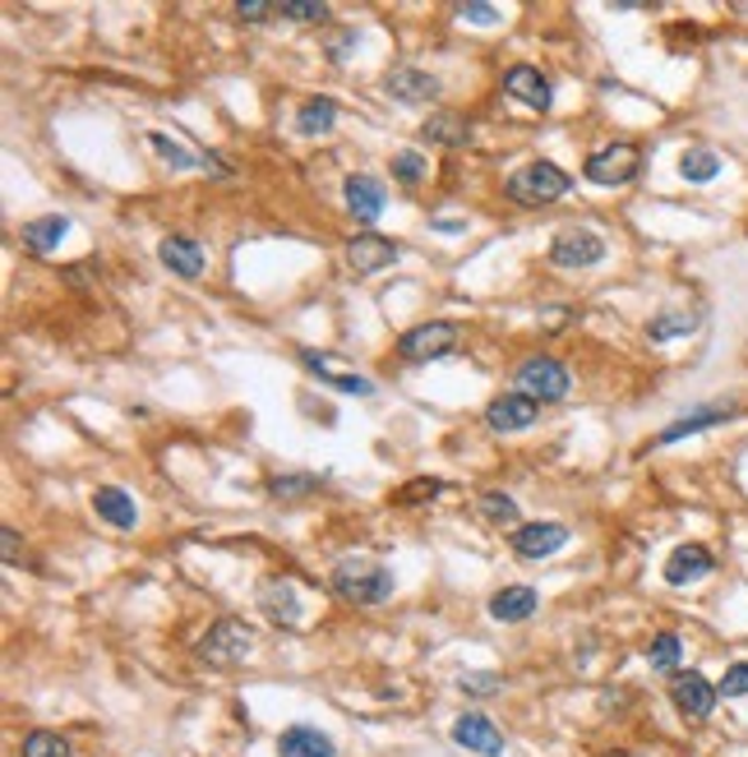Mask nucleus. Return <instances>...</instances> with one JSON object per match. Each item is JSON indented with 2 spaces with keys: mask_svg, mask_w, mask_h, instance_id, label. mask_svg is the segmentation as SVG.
Listing matches in <instances>:
<instances>
[{
  "mask_svg": "<svg viewBox=\"0 0 748 757\" xmlns=\"http://www.w3.org/2000/svg\"><path fill=\"white\" fill-rule=\"evenodd\" d=\"M23 757H70V739L56 730H33L23 739Z\"/></svg>",
  "mask_w": 748,
  "mask_h": 757,
  "instance_id": "7c9ffc66",
  "label": "nucleus"
},
{
  "mask_svg": "<svg viewBox=\"0 0 748 757\" xmlns=\"http://www.w3.org/2000/svg\"><path fill=\"white\" fill-rule=\"evenodd\" d=\"M158 259H163V268H167V273H176V277H199V273H204V264H208L204 245H199V240H190V236H167V240L158 245Z\"/></svg>",
  "mask_w": 748,
  "mask_h": 757,
  "instance_id": "f3484780",
  "label": "nucleus"
},
{
  "mask_svg": "<svg viewBox=\"0 0 748 757\" xmlns=\"http://www.w3.org/2000/svg\"><path fill=\"white\" fill-rule=\"evenodd\" d=\"M569 545V527L559 522H526L513 531V554L518 559H550Z\"/></svg>",
  "mask_w": 748,
  "mask_h": 757,
  "instance_id": "9b49d317",
  "label": "nucleus"
},
{
  "mask_svg": "<svg viewBox=\"0 0 748 757\" xmlns=\"http://www.w3.org/2000/svg\"><path fill=\"white\" fill-rule=\"evenodd\" d=\"M457 324H449V319H430V324H416V328H407L397 337V356L402 361H412V365H425V361H440V356H449L453 346H457Z\"/></svg>",
  "mask_w": 748,
  "mask_h": 757,
  "instance_id": "20e7f679",
  "label": "nucleus"
},
{
  "mask_svg": "<svg viewBox=\"0 0 748 757\" xmlns=\"http://www.w3.org/2000/svg\"><path fill=\"white\" fill-rule=\"evenodd\" d=\"M679 176L689 185H707V180L721 176V157H716L711 148H689L679 157Z\"/></svg>",
  "mask_w": 748,
  "mask_h": 757,
  "instance_id": "bb28decb",
  "label": "nucleus"
},
{
  "mask_svg": "<svg viewBox=\"0 0 748 757\" xmlns=\"http://www.w3.org/2000/svg\"><path fill=\"white\" fill-rule=\"evenodd\" d=\"M384 88L393 92L397 102H407V107H421V102H434V98H440V79L425 75V70H416V66H397V70H388V75H384Z\"/></svg>",
  "mask_w": 748,
  "mask_h": 757,
  "instance_id": "ddd939ff",
  "label": "nucleus"
},
{
  "mask_svg": "<svg viewBox=\"0 0 748 757\" xmlns=\"http://www.w3.org/2000/svg\"><path fill=\"white\" fill-rule=\"evenodd\" d=\"M148 148L163 157V163H171V167H180V171H190V167H199V163H208V157H195L190 148H180L171 135H163V130H152L148 135Z\"/></svg>",
  "mask_w": 748,
  "mask_h": 757,
  "instance_id": "c85d7f7f",
  "label": "nucleus"
},
{
  "mask_svg": "<svg viewBox=\"0 0 748 757\" xmlns=\"http://www.w3.org/2000/svg\"><path fill=\"white\" fill-rule=\"evenodd\" d=\"M393 176H397L402 185H421V176H425V157L412 153V148L397 153V157H393Z\"/></svg>",
  "mask_w": 748,
  "mask_h": 757,
  "instance_id": "f704fd0d",
  "label": "nucleus"
},
{
  "mask_svg": "<svg viewBox=\"0 0 748 757\" xmlns=\"http://www.w3.org/2000/svg\"><path fill=\"white\" fill-rule=\"evenodd\" d=\"M541 319H545V328H550V333H559V328H564V319H569V309H545Z\"/></svg>",
  "mask_w": 748,
  "mask_h": 757,
  "instance_id": "a19ab883",
  "label": "nucleus"
},
{
  "mask_svg": "<svg viewBox=\"0 0 748 757\" xmlns=\"http://www.w3.org/2000/svg\"><path fill=\"white\" fill-rule=\"evenodd\" d=\"M457 14H462V19H476V23H494V19H499V10H494V6H485V0H472V6H457Z\"/></svg>",
  "mask_w": 748,
  "mask_h": 757,
  "instance_id": "ea45409f",
  "label": "nucleus"
},
{
  "mask_svg": "<svg viewBox=\"0 0 748 757\" xmlns=\"http://www.w3.org/2000/svg\"><path fill=\"white\" fill-rule=\"evenodd\" d=\"M490 688H499L494 675H466L462 679V692H472V698H490Z\"/></svg>",
  "mask_w": 748,
  "mask_h": 757,
  "instance_id": "58836bf2",
  "label": "nucleus"
},
{
  "mask_svg": "<svg viewBox=\"0 0 748 757\" xmlns=\"http://www.w3.org/2000/svg\"><path fill=\"white\" fill-rule=\"evenodd\" d=\"M421 135L434 139V144H444V148H462V144H472V125H466L462 116H453V111H434L421 125Z\"/></svg>",
  "mask_w": 748,
  "mask_h": 757,
  "instance_id": "393cba45",
  "label": "nucleus"
},
{
  "mask_svg": "<svg viewBox=\"0 0 748 757\" xmlns=\"http://www.w3.org/2000/svg\"><path fill=\"white\" fill-rule=\"evenodd\" d=\"M476 509H481V518L494 522V527H513V522H518V503H513V494L485 490V494L476 499Z\"/></svg>",
  "mask_w": 748,
  "mask_h": 757,
  "instance_id": "c756f323",
  "label": "nucleus"
},
{
  "mask_svg": "<svg viewBox=\"0 0 748 757\" xmlns=\"http://www.w3.org/2000/svg\"><path fill=\"white\" fill-rule=\"evenodd\" d=\"M726 421H735V406H702V412L666 425V430L657 434V444H679V439H689V434H698V430H711V425H726Z\"/></svg>",
  "mask_w": 748,
  "mask_h": 757,
  "instance_id": "b1692460",
  "label": "nucleus"
},
{
  "mask_svg": "<svg viewBox=\"0 0 748 757\" xmlns=\"http://www.w3.org/2000/svg\"><path fill=\"white\" fill-rule=\"evenodd\" d=\"M0 541H6V559L14 563V559H19V531H10V527H6V531H0Z\"/></svg>",
  "mask_w": 748,
  "mask_h": 757,
  "instance_id": "79ce46f5",
  "label": "nucleus"
},
{
  "mask_svg": "<svg viewBox=\"0 0 748 757\" xmlns=\"http://www.w3.org/2000/svg\"><path fill=\"white\" fill-rule=\"evenodd\" d=\"M92 509H98V518H102L107 527H116V531H130V527L139 522L135 499L125 494L120 485H102L98 494H92Z\"/></svg>",
  "mask_w": 748,
  "mask_h": 757,
  "instance_id": "412c9836",
  "label": "nucleus"
},
{
  "mask_svg": "<svg viewBox=\"0 0 748 757\" xmlns=\"http://www.w3.org/2000/svg\"><path fill=\"white\" fill-rule=\"evenodd\" d=\"M606 259V240L587 227H564L550 240V264L554 268H597Z\"/></svg>",
  "mask_w": 748,
  "mask_h": 757,
  "instance_id": "0eeeda50",
  "label": "nucleus"
},
{
  "mask_svg": "<svg viewBox=\"0 0 748 757\" xmlns=\"http://www.w3.org/2000/svg\"><path fill=\"white\" fill-rule=\"evenodd\" d=\"M309 490H319L315 471H309V476H273V481H268V494H273V499H301V494H309Z\"/></svg>",
  "mask_w": 748,
  "mask_h": 757,
  "instance_id": "72a5a7b5",
  "label": "nucleus"
},
{
  "mask_svg": "<svg viewBox=\"0 0 748 757\" xmlns=\"http://www.w3.org/2000/svg\"><path fill=\"white\" fill-rule=\"evenodd\" d=\"M541 416V402L526 397V393H499L490 406H485V425L494 434H513V430H526Z\"/></svg>",
  "mask_w": 748,
  "mask_h": 757,
  "instance_id": "9d476101",
  "label": "nucleus"
},
{
  "mask_svg": "<svg viewBox=\"0 0 748 757\" xmlns=\"http://www.w3.org/2000/svg\"><path fill=\"white\" fill-rule=\"evenodd\" d=\"M342 199H347L356 223H374V217L384 213L388 195H384V185L374 180V176H347V180H342Z\"/></svg>",
  "mask_w": 748,
  "mask_h": 757,
  "instance_id": "dca6fc26",
  "label": "nucleus"
},
{
  "mask_svg": "<svg viewBox=\"0 0 748 757\" xmlns=\"http://www.w3.org/2000/svg\"><path fill=\"white\" fill-rule=\"evenodd\" d=\"M328 587H333L347 606H380V601H388V596H393L397 578H393V568L374 563V559H342V563L333 568Z\"/></svg>",
  "mask_w": 748,
  "mask_h": 757,
  "instance_id": "f257e3e1",
  "label": "nucleus"
},
{
  "mask_svg": "<svg viewBox=\"0 0 748 757\" xmlns=\"http://www.w3.org/2000/svg\"><path fill=\"white\" fill-rule=\"evenodd\" d=\"M537 606H541L537 587H504V591L490 596V619H499V623H522V619L537 615Z\"/></svg>",
  "mask_w": 748,
  "mask_h": 757,
  "instance_id": "aec40b11",
  "label": "nucleus"
},
{
  "mask_svg": "<svg viewBox=\"0 0 748 757\" xmlns=\"http://www.w3.org/2000/svg\"><path fill=\"white\" fill-rule=\"evenodd\" d=\"M453 744L466 748V753H481V757H499L504 753V730H499L490 716L466 711V716L453 720Z\"/></svg>",
  "mask_w": 748,
  "mask_h": 757,
  "instance_id": "1a4fd4ad",
  "label": "nucleus"
},
{
  "mask_svg": "<svg viewBox=\"0 0 748 757\" xmlns=\"http://www.w3.org/2000/svg\"><path fill=\"white\" fill-rule=\"evenodd\" d=\"M679 656H683L679 633H661V638H651V647H647L651 670H675V666H679Z\"/></svg>",
  "mask_w": 748,
  "mask_h": 757,
  "instance_id": "2f4dec72",
  "label": "nucleus"
},
{
  "mask_svg": "<svg viewBox=\"0 0 748 757\" xmlns=\"http://www.w3.org/2000/svg\"><path fill=\"white\" fill-rule=\"evenodd\" d=\"M573 389V374L559 365L554 356H532L518 365V393L537 397V402H564Z\"/></svg>",
  "mask_w": 748,
  "mask_h": 757,
  "instance_id": "39448f33",
  "label": "nucleus"
},
{
  "mask_svg": "<svg viewBox=\"0 0 748 757\" xmlns=\"http://www.w3.org/2000/svg\"><path fill=\"white\" fill-rule=\"evenodd\" d=\"M569 185H573V176H569L564 167H554V163H526L522 171L509 176V199H513V204H526V208H541V204L564 199Z\"/></svg>",
  "mask_w": 748,
  "mask_h": 757,
  "instance_id": "f03ea898",
  "label": "nucleus"
},
{
  "mask_svg": "<svg viewBox=\"0 0 748 757\" xmlns=\"http://www.w3.org/2000/svg\"><path fill=\"white\" fill-rule=\"evenodd\" d=\"M711 568H716V559H711L707 545H675V554L666 559V582L670 587H689V582L707 578Z\"/></svg>",
  "mask_w": 748,
  "mask_h": 757,
  "instance_id": "a211bd4d",
  "label": "nucleus"
},
{
  "mask_svg": "<svg viewBox=\"0 0 748 757\" xmlns=\"http://www.w3.org/2000/svg\"><path fill=\"white\" fill-rule=\"evenodd\" d=\"M716 684H707L698 670H679L675 679H670V702H675V711L679 716H689V720H707L711 716V707H716Z\"/></svg>",
  "mask_w": 748,
  "mask_h": 757,
  "instance_id": "6e6552de",
  "label": "nucleus"
},
{
  "mask_svg": "<svg viewBox=\"0 0 748 757\" xmlns=\"http://www.w3.org/2000/svg\"><path fill=\"white\" fill-rule=\"evenodd\" d=\"M610 757H629V753H610Z\"/></svg>",
  "mask_w": 748,
  "mask_h": 757,
  "instance_id": "37998d69",
  "label": "nucleus"
},
{
  "mask_svg": "<svg viewBox=\"0 0 748 757\" xmlns=\"http://www.w3.org/2000/svg\"><path fill=\"white\" fill-rule=\"evenodd\" d=\"M259 610H264V619H273V623H283V628H296L301 623V596H296V587L287 582V578H268L264 587H259Z\"/></svg>",
  "mask_w": 748,
  "mask_h": 757,
  "instance_id": "2eb2a0df",
  "label": "nucleus"
},
{
  "mask_svg": "<svg viewBox=\"0 0 748 757\" xmlns=\"http://www.w3.org/2000/svg\"><path fill=\"white\" fill-rule=\"evenodd\" d=\"M277 14L296 19V23H324V19H328V6H324V0H283V6H277Z\"/></svg>",
  "mask_w": 748,
  "mask_h": 757,
  "instance_id": "473e14b6",
  "label": "nucleus"
},
{
  "mask_svg": "<svg viewBox=\"0 0 748 757\" xmlns=\"http://www.w3.org/2000/svg\"><path fill=\"white\" fill-rule=\"evenodd\" d=\"M249 647H255V628L240 619H217L199 642V660H208V666H240Z\"/></svg>",
  "mask_w": 748,
  "mask_h": 757,
  "instance_id": "7ed1b4c3",
  "label": "nucleus"
},
{
  "mask_svg": "<svg viewBox=\"0 0 748 757\" xmlns=\"http://www.w3.org/2000/svg\"><path fill=\"white\" fill-rule=\"evenodd\" d=\"M277 757H333V739L315 725H292L277 739Z\"/></svg>",
  "mask_w": 748,
  "mask_h": 757,
  "instance_id": "4be33fe9",
  "label": "nucleus"
},
{
  "mask_svg": "<svg viewBox=\"0 0 748 757\" xmlns=\"http://www.w3.org/2000/svg\"><path fill=\"white\" fill-rule=\"evenodd\" d=\"M301 365L309 370V374H319V384H328V389H337V393H374V384L365 374H356V370H337V356H328V352H301Z\"/></svg>",
  "mask_w": 748,
  "mask_h": 757,
  "instance_id": "4468645a",
  "label": "nucleus"
},
{
  "mask_svg": "<svg viewBox=\"0 0 748 757\" xmlns=\"http://www.w3.org/2000/svg\"><path fill=\"white\" fill-rule=\"evenodd\" d=\"M638 171H642V153H638V144H610V148H597V153L587 157V167H582V176H587L591 185H629Z\"/></svg>",
  "mask_w": 748,
  "mask_h": 757,
  "instance_id": "423d86ee",
  "label": "nucleus"
},
{
  "mask_svg": "<svg viewBox=\"0 0 748 757\" xmlns=\"http://www.w3.org/2000/svg\"><path fill=\"white\" fill-rule=\"evenodd\" d=\"M402 249L388 240V236H374V232H361L347 240V264L356 273H380V268H393Z\"/></svg>",
  "mask_w": 748,
  "mask_h": 757,
  "instance_id": "f8f14e48",
  "label": "nucleus"
},
{
  "mask_svg": "<svg viewBox=\"0 0 748 757\" xmlns=\"http://www.w3.org/2000/svg\"><path fill=\"white\" fill-rule=\"evenodd\" d=\"M693 333H698V314H679V309H666L647 324L651 342H675V337H693Z\"/></svg>",
  "mask_w": 748,
  "mask_h": 757,
  "instance_id": "cd10ccee",
  "label": "nucleus"
},
{
  "mask_svg": "<svg viewBox=\"0 0 748 757\" xmlns=\"http://www.w3.org/2000/svg\"><path fill=\"white\" fill-rule=\"evenodd\" d=\"M70 236V217H33V223H23V245L33 249V255H51V249H60V240Z\"/></svg>",
  "mask_w": 748,
  "mask_h": 757,
  "instance_id": "5701e85b",
  "label": "nucleus"
},
{
  "mask_svg": "<svg viewBox=\"0 0 748 757\" xmlns=\"http://www.w3.org/2000/svg\"><path fill=\"white\" fill-rule=\"evenodd\" d=\"M337 125V102L333 98H309L301 111H296V130L301 135H328Z\"/></svg>",
  "mask_w": 748,
  "mask_h": 757,
  "instance_id": "a878e982",
  "label": "nucleus"
},
{
  "mask_svg": "<svg viewBox=\"0 0 748 757\" xmlns=\"http://www.w3.org/2000/svg\"><path fill=\"white\" fill-rule=\"evenodd\" d=\"M504 92H509V98H518L522 107H532V111H550V83L541 79L537 66H513L504 75Z\"/></svg>",
  "mask_w": 748,
  "mask_h": 757,
  "instance_id": "6ab92c4d",
  "label": "nucleus"
},
{
  "mask_svg": "<svg viewBox=\"0 0 748 757\" xmlns=\"http://www.w3.org/2000/svg\"><path fill=\"white\" fill-rule=\"evenodd\" d=\"M716 692H721V698H744L748 692V660H735V666L721 675V684H716Z\"/></svg>",
  "mask_w": 748,
  "mask_h": 757,
  "instance_id": "c9c22d12",
  "label": "nucleus"
},
{
  "mask_svg": "<svg viewBox=\"0 0 748 757\" xmlns=\"http://www.w3.org/2000/svg\"><path fill=\"white\" fill-rule=\"evenodd\" d=\"M444 490V481H412V485H402L397 490V503H402V509H412V503H421V499H434V494H440Z\"/></svg>",
  "mask_w": 748,
  "mask_h": 757,
  "instance_id": "e433bc0d",
  "label": "nucleus"
},
{
  "mask_svg": "<svg viewBox=\"0 0 748 757\" xmlns=\"http://www.w3.org/2000/svg\"><path fill=\"white\" fill-rule=\"evenodd\" d=\"M236 14H240L245 23H264V19H273V14H277V6H268V0H240Z\"/></svg>",
  "mask_w": 748,
  "mask_h": 757,
  "instance_id": "4c0bfd02",
  "label": "nucleus"
}]
</instances>
